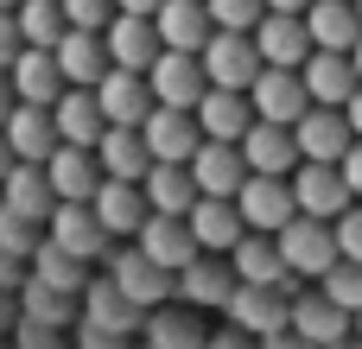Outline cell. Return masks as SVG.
I'll return each mask as SVG.
<instances>
[{"mask_svg":"<svg viewBox=\"0 0 362 349\" xmlns=\"http://www.w3.org/2000/svg\"><path fill=\"white\" fill-rule=\"evenodd\" d=\"M293 197H299V216H318V223H337V216L356 203L350 184H344V165H312V159H299Z\"/></svg>","mask_w":362,"mask_h":349,"instance_id":"cell-8","label":"cell"},{"mask_svg":"<svg viewBox=\"0 0 362 349\" xmlns=\"http://www.w3.org/2000/svg\"><path fill=\"white\" fill-rule=\"evenodd\" d=\"M350 337H362V312H356V324H350Z\"/></svg>","mask_w":362,"mask_h":349,"instance_id":"cell-57","label":"cell"},{"mask_svg":"<svg viewBox=\"0 0 362 349\" xmlns=\"http://www.w3.org/2000/svg\"><path fill=\"white\" fill-rule=\"evenodd\" d=\"M95 102H102V121H108V127H146V114L159 108V102H153V83H146L140 70H108V76L95 83Z\"/></svg>","mask_w":362,"mask_h":349,"instance_id":"cell-10","label":"cell"},{"mask_svg":"<svg viewBox=\"0 0 362 349\" xmlns=\"http://www.w3.org/2000/svg\"><path fill=\"white\" fill-rule=\"evenodd\" d=\"M19 38L32 45V51H57L64 45V32H70V19H64V6L57 0H19Z\"/></svg>","mask_w":362,"mask_h":349,"instance_id":"cell-38","label":"cell"},{"mask_svg":"<svg viewBox=\"0 0 362 349\" xmlns=\"http://www.w3.org/2000/svg\"><path fill=\"white\" fill-rule=\"evenodd\" d=\"M19 51H25L19 19H13V13H0V70H13V64H19Z\"/></svg>","mask_w":362,"mask_h":349,"instance_id":"cell-44","label":"cell"},{"mask_svg":"<svg viewBox=\"0 0 362 349\" xmlns=\"http://www.w3.org/2000/svg\"><path fill=\"white\" fill-rule=\"evenodd\" d=\"M83 318H89V331H108V337H127L134 324H146V312H140V305H127L115 280L83 286Z\"/></svg>","mask_w":362,"mask_h":349,"instance_id":"cell-35","label":"cell"},{"mask_svg":"<svg viewBox=\"0 0 362 349\" xmlns=\"http://www.w3.org/2000/svg\"><path fill=\"white\" fill-rule=\"evenodd\" d=\"M318 292H325V299H337V305L356 318V312H362V261H337V267L318 280Z\"/></svg>","mask_w":362,"mask_h":349,"instance_id":"cell-39","label":"cell"},{"mask_svg":"<svg viewBox=\"0 0 362 349\" xmlns=\"http://www.w3.org/2000/svg\"><path fill=\"white\" fill-rule=\"evenodd\" d=\"M299 76H305L312 108H350V95L362 89V76H356V64H350V51H312Z\"/></svg>","mask_w":362,"mask_h":349,"instance_id":"cell-16","label":"cell"},{"mask_svg":"<svg viewBox=\"0 0 362 349\" xmlns=\"http://www.w3.org/2000/svg\"><path fill=\"white\" fill-rule=\"evenodd\" d=\"M185 223H191V235H197V248H204V254H235V242L248 235V223H242L235 197H197Z\"/></svg>","mask_w":362,"mask_h":349,"instance_id":"cell-23","label":"cell"},{"mask_svg":"<svg viewBox=\"0 0 362 349\" xmlns=\"http://www.w3.org/2000/svg\"><path fill=\"white\" fill-rule=\"evenodd\" d=\"M51 242H57L64 254H76V261H102V254H108V229L95 223L89 203H57V210H51Z\"/></svg>","mask_w":362,"mask_h":349,"instance_id":"cell-27","label":"cell"},{"mask_svg":"<svg viewBox=\"0 0 362 349\" xmlns=\"http://www.w3.org/2000/svg\"><path fill=\"white\" fill-rule=\"evenodd\" d=\"M197 127H204V140H235V146H242V134L255 127L248 89H210V95L197 102Z\"/></svg>","mask_w":362,"mask_h":349,"instance_id":"cell-31","label":"cell"},{"mask_svg":"<svg viewBox=\"0 0 362 349\" xmlns=\"http://www.w3.org/2000/svg\"><path fill=\"white\" fill-rule=\"evenodd\" d=\"M305 32H312V51H356L362 45L356 0H312L305 6Z\"/></svg>","mask_w":362,"mask_h":349,"instance_id":"cell-25","label":"cell"},{"mask_svg":"<svg viewBox=\"0 0 362 349\" xmlns=\"http://www.w3.org/2000/svg\"><path fill=\"white\" fill-rule=\"evenodd\" d=\"M0 210L6 216H19V223H51V210H57V191H51V178H45V165H13L6 178H0Z\"/></svg>","mask_w":362,"mask_h":349,"instance_id":"cell-24","label":"cell"},{"mask_svg":"<svg viewBox=\"0 0 362 349\" xmlns=\"http://www.w3.org/2000/svg\"><path fill=\"white\" fill-rule=\"evenodd\" d=\"M134 242H140V254H146L153 267H165L172 280H178V273H185V267H191V261L204 254L185 216H146V229H140Z\"/></svg>","mask_w":362,"mask_h":349,"instance_id":"cell-15","label":"cell"},{"mask_svg":"<svg viewBox=\"0 0 362 349\" xmlns=\"http://www.w3.org/2000/svg\"><path fill=\"white\" fill-rule=\"evenodd\" d=\"M235 286H242V280H235L229 254H197V261L178 273V299H185L191 312H223Z\"/></svg>","mask_w":362,"mask_h":349,"instance_id":"cell-20","label":"cell"},{"mask_svg":"<svg viewBox=\"0 0 362 349\" xmlns=\"http://www.w3.org/2000/svg\"><path fill=\"white\" fill-rule=\"evenodd\" d=\"M146 203H153V216H191V203H197L191 165H153L146 172Z\"/></svg>","mask_w":362,"mask_h":349,"instance_id":"cell-36","label":"cell"},{"mask_svg":"<svg viewBox=\"0 0 362 349\" xmlns=\"http://www.w3.org/2000/svg\"><path fill=\"white\" fill-rule=\"evenodd\" d=\"M344 184H350V197L362 203V140L350 146V153H344Z\"/></svg>","mask_w":362,"mask_h":349,"instance_id":"cell-46","label":"cell"},{"mask_svg":"<svg viewBox=\"0 0 362 349\" xmlns=\"http://www.w3.org/2000/svg\"><path fill=\"white\" fill-rule=\"evenodd\" d=\"M261 349H318V343H305L299 331H280V337H261Z\"/></svg>","mask_w":362,"mask_h":349,"instance_id":"cell-47","label":"cell"},{"mask_svg":"<svg viewBox=\"0 0 362 349\" xmlns=\"http://www.w3.org/2000/svg\"><path fill=\"white\" fill-rule=\"evenodd\" d=\"M146 83H153L159 108H185V114H197V102L210 95V76H204L197 51H159V64L146 70Z\"/></svg>","mask_w":362,"mask_h":349,"instance_id":"cell-5","label":"cell"},{"mask_svg":"<svg viewBox=\"0 0 362 349\" xmlns=\"http://www.w3.org/2000/svg\"><path fill=\"white\" fill-rule=\"evenodd\" d=\"M146 349H210L204 312H191V305H159V312H146Z\"/></svg>","mask_w":362,"mask_h":349,"instance_id":"cell-34","label":"cell"},{"mask_svg":"<svg viewBox=\"0 0 362 349\" xmlns=\"http://www.w3.org/2000/svg\"><path fill=\"white\" fill-rule=\"evenodd\" d=\"M356 13H362V0H356Z\"/></svg>","mask_w":362,"mask_h":349,"instance_id":"cell-58","label":"cell"},{"mask_svg":"<svg viewBox=\"0 0 362 349\" xmlns=\"http://www.w3.org/2000/svg\"><path fill=\"white\" fill-rule=\"evenodd\" d=\"M235 210L255 235H280L293 216H299V197H293V178H261L248 172V184L235 191Z\"/></svg>","mask_w":362,"mask_h":349,"instance_id":"cell-6","label":"cell"},{"mask_svg":"<svg viewBox=\"0 0 362 349\" xmlns=\"http://www.w3.org/2000/svg\"><path fill=\"white\" fill-rule=\"evenodd\" d=\"M108 280L121 286V299L127 305H140V312H159V305H172L178 299V280L165 273V267H153L140 248H108Z\"/></svg>","mask_w":362,"mask_h":349,"instance_id":"cell-2","label":"cell"},{"mask_svg":"<svg viewBox=\"0 0 362 349\" xmlns=\"http://www.w3.org/2000/svg\"><path fill=\"white\" fill-rule=\"evenodd\" d=\"M331 349H362V337H344V343H331Z\"/></svg>","mask_w":362,"mask_h":349,"instance_id":"cell-54","label":"cell"},{"mask_svg":"<svg viewBox=\"0 0 362 349\" xmlns=\"http://www.w3.org/2000/svg\"><path fill=\"white\" fill-rule=\"evenodd\" d=\"M89 210H95V223L108 229V242L140 235V229H146V216H153L146 184H127V178H102V191L89 197Z\"/></svg>","mask_w":362,"mask_h":349,"instance_id":"cell-12","label":"cell"},{"mask_svg":"<svg viewBox=\"0 0 362 349\" xmlns=\"http://www.w3.org/2000/svg\"><path fill=\"white\" fill-rule=\"evenodd\" d=\"M191 178H197V197H235L248 184V159L235 140H204L191 159Z\"/></svg>","mask_w":362,"mask_h":349,"instance_id":"cell-19","label":"cell"},{"mask_svg":"<svg viewBox=\"0 0 362 349\" xmlns=\"http://www.w3.org/2000/svg\"><path fill=\"white\" fill-rule=\"evenodd\" d=\"M0 280H19V267H13V261H6V254H0Z\"/></svg>","mask_w":362,"mask_h":349,"instance_id":"cell-53","label":"cell"},{"mask_svg":"<svg viewBox=\"0 0 362 349\" xmlns=\"http://www.w3.org/2000/svg\"><path fill=\"white\" fill-rule=\"evenodd\" d=\"M242 159H248V172H261V178H293V172H299V134H293V127H274V121H255V127L242 134Z\"/></svg>","mask_w":362,"mask_h":349,"instance_id":"cell-17","label":"cell"},{"mask_svg":"<svg viewBox=\"0 0 362 349\" xmlns=\"http://www.w3.org/2000/svg\"><path fill=\"white\" fill-rule=\"evenodd\" d=\"M6 146H13V159L19 165H45L64 140H57V121H51V108H32V102H19L13 114H6Z\"/></svg>","mask_w":362,"mask_h":349,"instance_id":"cell-22","label":"cell"},{"mask_svg":"<svg viewBox=\"0 0 362 349\" xmlns=\"http://www.w3.org/2000/svg\"><path fill=\"white\" fill-rule=\"evenodd\" d=\"M102 45H108V64H115V70H140V76H146V70L159 64V51H165V45H159V25L140 19V13H115L108 32H102Z\"/></svg>","mask_w":362,"mask_h":349,"instance_id":"cell-9","label":"cell"},{"mask_svg":"<svg viewBox=\"0 0 362 349\" xmlns=\"http://www.w3.org/2000/svg\"><path fill=\"white\" fill-rule=\"evenodd\" d=\"M140 134H146V146H153V165H191L197 146H204V127H197V114H185V108H153Z\"/></svg>","mask_w":362,"mask_h":349,"instance_id":"cell-11","label":"cell"},{"mask_svg":"<svg viewBox=\"0 0 362 349\" xmlns=\"http://www.w3.org/2000/svg\"><path fill=\"white\" fill-rule=\"evenodd\" d=\"M350 64H356V76H362V45H356V51H350Z\"/></svg>","mask_w":362,"mask_h":349,"instance_id":"cell-55","label":"cell"},{"mask_svg":"<svg viewBox=\"0 0 362 349\" xmlns=\"http://www.w3.org/2000/svg\"><path fill=\"white\" fill-rule=\"evenodd\" d=\"M13 165H19V159H13V146H6V134H0V178H6Z\"/></svg>","mask_w":362,"mask_h":349,"instance_id":"cell-52","label":"cell"},{"mask_svg":"<svg viewBox=\"0 0 362 349\" xmlns=\"http://www.w3.org/2000/svg\"><path fill=\"white\" fill-rule=\"evenodd\" d=\"M83 267H89V261L64 254L57 242H38V248H32V280H38V286H51V292H64V299L89 286V280H83Z\"/></svg>","mask_w":362,"mask_h":349,"instance_id":"cell-37","label":"cell"},{"mask_svg":"<svg viewBox=\"0 0 362 349\" xmlns=\"http://www.w3.org/2000/svg\"><path fill=\"white\" fill-rule=\"evenodd\" d=\"M19 299H25V318H32V324H45V331L70 318V305H64V292H51V286H38V280H32V286H25Z\"/></svg>","mask_w":362,"mask_h":349,"instance_id":"cell-41","label":"cell"},{"mask_svg":"<svg viewBox=\"0 0 362 349\" xmlns=\"http://www.w3.org/2000/svg\"><path fill=\"white\" fill-rule=\"evenodd\" d=\"M280 254H286V273L293 280H325L344 254H337V229L318 223V216H293L280 229Z\"/></svg>","mask_w":362,"mask_h":349,"instance_id":"cell-1","label":"cell"},{"mask_svg":"<svg viewBox=\"0 0 362 349\" xmlns=\"http://www.w3.org/2000/svg\"><path fill=\"white\" fill-rule=\"evenodd\" d=\"M293 292V331L305 337V343H318V349H331V343H344L350 337V312L337 305V299H325V292H299V280L286 286Z\"/></svg>","mask_w":362,"mask_h":349,"instance_id":"cell-21","label":"cell"},{"mask_svg":"<svg viewBox=\"0 0 362 349\" xmlns=\"http://www.w3.org/2000/svg\"><path fill=\"white\" fill-rule=\"evenodd\" d=\"M210 349H261V337H248V331L223 324V331H210Z\"/></svg>","mask_w":362,"mask_h":349,"instance_id":"cell-45","label":"cell"},{"mask_svg":"<svg viewBox=\"0 0 362 349\" xmlns=\"http://www.w3.org/2000/svg\"><path fill=\"white\" fill-rule=\"evenodd\" d=\"M45 178L57 191V203H89L102 191V159H95V146H57L45 159Z\"/></svg>","mask_w":362,"mask_h":349,"instance_id":"cell-18","label":"cell"},{"mask_svg":"<svg viewBox=\"0 0 362 349\" xmlns=\"http://www.w3.org/2000/svg\"><path fill=\"white\" fill-rule=\"evenodd\" d=\"M6 76H13V95H19V102H32V108H51V102L70 89V83H64V70H57V51H32V45L19 51V64H13Z\"/></svg>","mask_w":362,"mask_h":349,"instance_id":"cell-29","label":"cell"},{"mask_svg":"<svg viewBox=\"0 0 362 349\" xmlns=\"http://www.w3.org/2000/svg\"><path fill=\"white\" fill-rule=\"evenodd\" d=\"M255 51H261V64H274V70H305V57H312L305 13H267V19L255 25Z\"/></svg>","mask_w":362,"mask_h":349,"instance_id":"cell-13","label":"cell"},{"mask_svg":"<svg viewBox=\"0 0 362 349\" xmlns=\"http://www.w3.org/2000/svg\"><path fill=\"white\" fill-rule=\"evenodd\" d=\"M51 121H57V140H64V146H95V140L108 134L95 89H64V95L51 102Z\"/></svg>","mask_w":362,"mask_h":349,"instance_id":"cell-30","label":"cell"},{"mask_svg":"<svg viewBox=\"0 0 362 349\" xmlns=\"http://www.w3.org/2000/svg\"><path fill=\"white\" fill-rule=\"evenodd\" d=\"M153 25H159V45H165V51H204L210 32H216L204 0H165V6L153 13Z\"/></svg>","mask_w":362,"mask_h":349,"instance_id":"cell-32","label":"cell"},{"mask_svg":"<svg viewBox=\"0 0 362 349\" xmlns=\"http://www.w3.org/2000/svg\"><path fill=\"white\" fill-rule=\"evenodd\" d=\"M197 57H204L210 89H255V76L267 70L261 51H255V32H210V45Z\"/></svg>","mask_w":362,"mask_h":349,"instance_id":"cell-4","label":"cell"},{"mask_svg":"<svg viewBox=\"0 0 362 349\" xmlns=\"http://www.w3.org/2000/svg\"><path fill=\"white\" fill-rule=\"evenodd\" d=\"M344 114H350V134H356V140H362V89H356V95H350V108H344Z\"/></svg>","mask_w":362,"mask_h":349,"instance_id":"cell-50","label":"cell"},{"mask_svg":"<svg viewBox=\"0 0 362 349\" xmlns=\"http://www.w3.org/2000/svg\"><path fill=\"white\" fill-rule=\"evenodd\" d=\"M13 108H19V95H13V76L0 70V127H6V114H13Z\"/></svg>","mask_w":362,"mask_h":349,"instance_id":"cell-48","label":"cell"},{"mask_svg":"<svg viewBox=\"0 0 362 349\" xmlns=\"http://www.w3.org/2000/svg\"><path fill=\"white\" fill-rule=\"evenodd\" d=\"M95 159H102V178H127V184H146L153 172V146L140 127H108L95 140Z\"/></svg>","mask_w":362,"mask_h":349,"instance_id":"cell-26","label":"cell"},{"mask_svg":"<svg viewBox=\"0 0 362 349\" xmlns=\"http://www.w3.org/2000/svg\"><path fill=\"white\" fill-rule=\"evenodd\" d=\"M115 6H121V13H140V19H153V13H159L165 0H115Z\"/></svg>","mask_w":362,"mask_h":349,"instance_id":"cell-49","label":"cell"},{"mask_svg":"<svg viewBox=\"0 0 362 349\" xmlns=\"http://www.w3.org/2000/svg\"><path fill=\"white\" fill-rule=\"evenodd\" d=\"M223 324H235L248 337H280V331H293V292L286 286H235L223 305Z\"/></svg>","mask_w":362,"mask_h":349,"instance_id":"cell-3","label":"cell"},{"mask_svg":"<svg viewBox=\"0 0 362 349\" xmlns=\"http://www.w3.org/2000/svg\"><path fill=\"white\" fill-rule=\"evenodd\" d=\"M57 70H64V83L70 89H95L115 64H108V45H102V32H64V45H57Z\"/></svg>","mask_w":362,"mask_h":349,"instance_id":"cell-33","label":"cell"},{"mask_svg":"<svg viewBox=\"0 0 362 349\" xmlns=\"http://www.w3.org/2000/svg\"><path fill=\"white\" fill-rule=\"evenodd\" d=\"M64 6V19H70V32H108V19L121 13L115 0H57Z\"/></svg>","mask_w":362,"mask_h":349,"instance_id":"cell-42","label":"cell"},{"mask_svg":"<svg viewBox=\"0 0 362 349\" xmlns=\"http://www.w3.org/2000/svg\"><path fill=\"white\" fill-rule=\"evenodd\" d=\"M229 267H235V280H242V286H293L286 254H280V235H255V229H248V235L235 242Z\"/></svg>","mask_w":362,"mask_h":349,"instance_id":"cell-28","label":"cell"},{"mask_svg":"<svg viewBox=\"0 0 362 349\" xmlns=\"http://www.w3.org/2000/svg\"><path fill=\"white\" fill-rule=\"evenodd\" d=\"M248 102H255V121H274V127H299V121H305V108H312L305 76H299V70H274V64L255 76Z\"/></svg>","mask_w":362,"mask_h":349,"instance_id":"cell-7","label":"cell"},{"mask_svg":"<svg viewBox=\"0 0 362 349\" xmlns=\"http://www.w3.org/2000/svg\"><path fill=\"white\" fill-rule=\"evenodd\" d=\"M312 0H267V13H305Z\"/></svg>","mask_w":362,"mask_h":349,"instance_id":"cell-51","label":"cell"},{"mask_svg":"<svg viewBox=\"0 0 362 349\" xmlns=\"http://www.w3.org/2000/svg\"><path fill=\"white\" fill-rule=\"evenodd\" d=\"M216 32H255L267 19V0H204Z\"/></svg>","mask_w":362,"mask_h":349,"instance_id":"cell-40","label":"cell"},{"mask_svg":"<svg viewBox=\"0 0 362 349\" xmlns=\"http://www.w3.org/2000/svg\"><path fill=\"white\" fill-rule=\"evenodd\" d=\"M331 229H337V254H344V261H362V203H350Z\"/></svg>","mask_w":362,"mask_h":349,"instance_id":"cell-43","label":"cell"},{"mask_svg":"<svg viewBox=\"0 0 362 349\" xmlns=\"http://www.w3.org/2000/svg\"><path fill=\"white\" fill-rule=\"evenodd\" d=\"M0 13H19V0H0Z\"/></svg>","mask_w":362,"mask_h":349,"instance_id":"cell-56","label":"cell"},{"mask_svg":"<svg viewBox=\"0 0 362 349\" xmlns=\"http://www.w3.org/2000/svg\"><path fill=\"white\" fill-rule=\"evenodd\" d=\"M293 134H299V159H312V165H344V153L356 146L344 108H305V121Z\"/></svg>","mask_w":362,"mask_h":349,"instance_id":"cell-14","label":"cell"}]
</instances>
